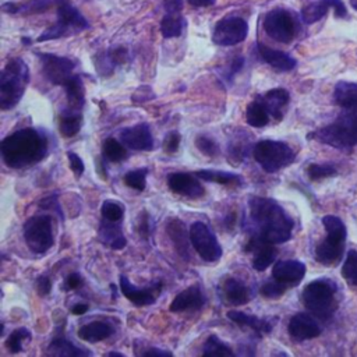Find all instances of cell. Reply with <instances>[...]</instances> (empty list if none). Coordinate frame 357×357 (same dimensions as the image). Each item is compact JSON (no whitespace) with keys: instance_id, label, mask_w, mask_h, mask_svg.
<instances>
[{"instance_id":"15","label":"cell","mask_w":357,"mask_h":357,"mask_svg":"<svg viewBox=\"0 0 357 357\" xmlns=\"http://www.w3.org/2000/svg\"><path fill=\"white\" fill-rule=\"evenodd\" d=\"M168 187L179 195L187 198H201L205 194V189L201 182L190 173H171L166 179Z\"/></svg>"},{"instance_id":"10","label":"cell","mask_w":357,"mask_h":357,"mask_svg":"<svg viewBox=\"0 0 357 357\" xmlns=\"http://www.w3.org/2000/svg\"><path fill=\"white\" fill-rule=\"evenodd\" d=\"M190 242L197 254L207 263H216L220 260L223 250L216 239L215 233L204 222H194L190 226Z\"/></svg>"},{"instance_id":"16","label":"cell","mask_w":357,"mask_h":357,"mask_svg":"<svg viewBox=\"0 0 357 357\" xmlns=\"http://www.w3.org/2000/svg\"><path fill=\"white\" fill-rule=\"evenodd\" d=\"M122 143L134 151H151L154 148V139L147 123H140L133 128H126L121 132Z\"/></svg>"},{"instance_id":"8","label":"cell","mask_w":357,"mask_h":357,"mask_svg":"<svg viewBox=\"0 0 357 357\" xmlns=\"http://www.w3.org/2000/svg\"><path fill=\"white\" fill-rule=\"evenodd\" d=\"M253 157L256 162L268 173H275L296 159L295 151L282 141L263 140L253 147Z\"/></svg>"},{"instance_id":"38","label":"cell","mask_w":357,"mask_h":357,"mask_svg":"<svg viewBox=\"0 0 357 357\" xmlns=\"http://www.w3.org/2000/svg\"><path fill=\"white\" fill-rule=\"evenodd\" d=\"M202 356H233L234 351L223 343L216 335H211L204 343V349L201 351Z\"/></svg>"},{"instance_id":"37","label":"cell","mask_w":357,"mask_h":357,"mask_svg":"<svg viewBox=\"0 0 357 357\" xmlns=\"http://www.w3.org/2000/svg\"><path fill=\"white\" fill-rule=\"evenodd\" d=\"M128 151L123 143H119L116 139H107L103 143V158L109 162H122L126 159Z\"/></svg>"},{"instance_id":"46","label":"cell","mask_w":357,"mask_h":357,"mask_svg":"<svg viewBox=\"0 0 357 357\" xmlns=\"http://www.w3.org/2000/svg\"><path fill=\"white\" fill-rule=\"evenodd\" d=\"M243 67H245V58H243V56H239V58L233 59V60L230 62L229 67H226L225 71H223L225 80L232 81L233 77H234L237 73H239V71H242Z\"/></svg>"},{"instance_id":"50","label":"cell","mask_w":357,"mask_h":357,"mask_svg":"<svg viewBox=\"0 0 357 357\" xmlns=\"http://www.w3.org/2000/svg\"><path fill=\"white\" fill-rule=\"evenodd\" d=\"M84 284L82 278L80 274H70L67 278H66V282H64V286L67 290H74V289H78L81 288Z\"/></svg>"},{"instance_id":"6","label":"cell","mask_w":357,"mask_h":357,"mask_svg":"<svg viewBox=\"0 0 357 357\" xmlns=\"http://www.w3.org/2000/svg\"><path fill=\"white\" fill-rule=\"evenodd\" d=\"M322 225L326 237L315 247V260L322 265H333L342 259L347 230L343 220L335 215L324 216Z\"/></svg>"},{"instance_id":"2","label":"cell","mask_w":357,"mask_h":357,"mask_svg":"<svg viewBox=\"0 0 357 357\" xmlns=\"http://www.w3.org/2000/svg\"><path fill=\"white\" fill-rule=\"evenodd\" d=\"M49 151V139L37 129H21L9 134L2 144L3 162L12 169H23L41 162Z\"/></svg>"},{"instance_id":"48","label":"cell","mask_w":357,"mask_h":357,"mask_svg":"<svg viewBox=\"0 0 357 357\" xmlns=\"http://www.w3.org/2000/svg\"><path fill=\"white\" fill-rule=\"evenodd\" d=\"M67 159H69V164H70V169L73 171L74 176L78 179L82 176L84 171H85V165L82 162V159L74 154V153H67Z\"/></svg>"},{"instance_id":"20","label":"cell","mask_w":357,"mask_h":357,"mask_svg":"<svg viewBox=\"0 0 357 357\" xmlns=\"http://www.w3.org/2000/svg\"><path fill=\"white\" fill-rule=\"evenodd\" d=\"M98 236L101 243L112 250H122L128 245V239L119 222H112L103 218L99 223Z\"/></svg>"},{"instance_id":"55","label":"cell","mask_w":357,"mask_h":357,"mask_svg":"<svg viewBox=\"0 0 357 357\" xmlns=\"http://www.w3.org/2000/svg\"><path fill=\"white\" fill-rule=\"evenodd\" d=\"M350 5L354 10H357V0H350Z\"/></svg>"},{"instance_id":"11","label":"cell","mask_w":357,"mask_h":357,"mask_svg":"<svg viewBox=\"0 0 357 357\" xmlns=\"http://www.w3.org/2000/svg\"><path fill=\"white\" fill-rule=\"evenodd\" d=\"M264 30L274 41L290 44L297 35V20L289 10L274 9L265 15Z\"/></svg>"},{"instance_id":"56","label":"cell","mask_w":357,"mask_h":357,"mask_svg":"<svg viewBox=\"0 0 357 357\" xmlns=\"http://www.w3.org/2000/svg\"><path fill=\"white\" fill-rule=\"evenodd\" d=\"M21 42H23V44H26V45H30V44H31V40H28V38H23V40H21Z\"/></svg>"},{"instance_id":"14","label":"cell","mask_w":357,"mask_h":357,"mask_svg":"<svg viewBox=\"0 0 357 357\" xmlns=\"http://www.w3.org/2000/svg\"><path fill=\"white\" fill-rule=\"evenodd\" d=\"M121 290L123 296L137 307L151 306L157 302L162 290V284L158 282L148 288H139L133 285L126 275H121Z\"/></svg>"},{"instance_id":"21","label":"cell","mask_w":357,"mask_h":357,"mask_svg":"<svg viewBox=\"0 0 357 357\" xmlns=\"http://www.w3.org/2000/svg\"><path fill=\"white\" fill-rule=\"evenodd\" d=\"M205 304V296L198 285H193L183 292H180L171 304L172 313H186L197 311Z\"/></svg>"},{"instance_id":"33","label":"cell","mask_w":357,"mask_h":357,"mask_svg":"<svg viewBox=\"0 0 357 357\" xmlns=\"http://www.w3.org/2000/svg\"><path fill=\"white\" fill-rule=\"evenodd\" d=\"M195 176L198 179H202L205 182H212L218 184H232V186H243V177L241 175L230 173V172H223V171H211V169H204V171H197Z\"/></svg>"},{"instance_id":"52","label":"cell","mask_w":357,"mask_h":357,"mask_svg":"<svg viewBox=\"0 0 357 357\" xmlns=\"http://www.w3.org/2000/svg\"><path fill=\"white\" fill-rule=\"evenodd\" d=\"M187 2L194 8H209L215 5L216 0H187Z\"/></svg>"},{"instance_id":"39","label":"cell","mask_w":357,"mask_h":357,"mask_svg":"<svg viewBox=\"0 0 357 357\" xmlns=\"http://www.w3.org/2000/svg\"><path fill=\"white\" fill-rule=\"evenodd\" d=\"M28 340H31V332L27 328H19L13 331L6 339V347L10 353L17 354L23 350L24 343Z\"/></svg>"},{"instance_id":"19","label":"cell","mask_w":357,"mask_h":357,"mask_svg":"<svg viewBox=\"0 0 357 357\" xmlns=\"http://www.w3.org/2000/svg\"><path fill=\"white\" fill-rule=\"evenodd\" d=\"M306 275V265L297 260L279 261L272 268V278L286 286H297Z\"/></svg>"},{"instance_id":"17","label":"cell","mask_w":357,"mask_h":357,"mask_svg":"<svg viewBox=\"0 0 357 357\" xmlns=\"http://www.w3.org/2000/svg\"><path fill=\"white\" fill-rule=\"evenodd\" d=\"M329 9L335 10V16L338 19H343L347 15L342 0H317V2L307 5L302 10V20L306 24H314L320 21L328 13Z\"/></svg>"},{"instance_id":"45","label":"cell","mask_w":357,"mask_h":357,"mask_svg":"<svg viewBox=\"0 0 357 357\" xmlns=\"http://www.w3.org/2000/svg\"><path fill=\"white\" fill-rule=\"evenodd\" d=\"M195 147L197 150L204 154L205 157H216L219 154V146L218 143L207 136H198L195 139Z\"/></svg>"},{"instance_id":"5","label":"cell","mask_w":357,"mask_h":357,"mask_svg":"<svg viewBox=\"0 0 357 357\" xmlns=\"http://www.w3.org/2000/svg\"><path fill=\"white\" fill-rule=\"evenodd\" d=\"M336 284L328 278H320L310 282L303 293L302 302L304 307L317 318L326 321L338 308Z\"/></svg>"},{"instance_id":"24","label":"cell","mask_w":357,"mask_h":357,"mask_svg":"<svg viewBox=\"0 0 357 357\" xmlns=\"http://www.w3.org/2000/svg\"><path fill=\"white\" fill-rule=\"evenodd\" d=\"M260 98L264 102L265 107L268 109L271 117L281 122L285 114V109L290 101L289 92L285 88H274L265 92L264 95H260Z\"/></svg>"},{"instance_id":"34","label":"cell","mask_w":357,"mask_h":357,"mask_svg":"<svg viewBox=\"0 0 357 357\" xmlns=\"http://www.w3.org/2000/svg\"><path fill=\"white\" fill-rule=\"evenodd\" d=\"M48 354L62 356V357H73V356H88V354H92V353L74 346L63 335H59L51 342V345L48 347Z\"/></svg>"},{"instance_id":"35","label":"cell","mask_w":357,"mask_h":357,"mask_svg":"<svg viewBox=\"0 0 357 357\" xmlns=\"http://www.w3.org/2000/svg\"><path fill=\"white\" fill-rule=\"evenodd\" d=\"M53 3H59V0H28L24 5H16V3H5L2 6V10L5 13H42L48 10Z\"/></svg>"},{"instance_id":"3","label":"cell","mask_w":357,"mask_h":357,"mask_svg":"<svg viewBox=\"0 0 357 357\" xmlns=\"http://www.w3.org/2000/svg\"><path fill=\"white\" fill-rule=\"evenodd\" d=\"M308 139L338 150L353 148L357 146V107L345 109L333 123L311 133Z\"/></svg>"},{"instance_id":"1","label":"cell","mask_w":357,"mask_h":357,"mask_svg":"<svg viewBox=\"0 0 357 357\" xmlns=\"http://www.w3.org/2000/svg\"><path fill=\"white\" fill-rule=\"evenodd\" d=\"M249 220L252 239L270 245H282L290 241L295 227L289 214L275 200L265 197H250Z\"/></svg>"},{"instance_id":"13","label":"cell","mask_w":357,"mask_h":357,"mask_svg":"<svg viewBox=\"0 0 357 357\" xmlns=\"http://www.w3.org/2000/svg\"><path fill=\"white\" fill-rule=\"evenodd\" d=\"M41 63L42 71L48 81L56 85H64V82L73 76L76 63L66 56L52 55V53H37Z\"/></svg>"},{"instance_id":"41","label":"cell","mask_w":357,"mask_h":357,"mask_svg":"<svg viewBox=\"0 0 357 357\" xmlns=\"http://www.w3.org/2000/svg\"><path fill=\"white\" fill-rule=\"evenodd\" d=\"M147 175H148V168H140L126 173L123 180L128 187L137 191H144L147 186Z\"/></svg>"},{"instance_id":"57","label":"cell","mask_w":357,"mask_h":357,"mask_svg":"<svg viewBox=\"0 0 357 357\" xmlns=\"http://www.w3.org/2000/svg\"><path fill=\"white\" fill-rule=\"evenodd\" d=\"M107 356H123L122 353H116V351H110V353H107Z\"/></svg>"},{"instance_id":"32","label":"cell","mask_w":357,"mask_h":357,"mask_svg":"<svg viewBox=\"0 0 357 357\" xmlns=\"http://www.w3.org/2000/svg\"><path fill=\"white\" fill-rule=\"evenodd\" d=\"M82 128V114L80 110L67 109L59 117V132L63 137H74Z\"/></svg>"},{"instance_id":"12","label":"cell","mask_w":357,"mask_h":357,"mask_svg":"<svg viewBox=\"0 0 357 357\" xmlns=\"http://www.w3.org/2000/svg\"><path fill=\"white\" fill-rule=\"evenodd\" d=\"M247 35L249 24L245 19L227 16L216 23L212 31V42L218 46H234L243 42Z\"/></svg>"},{"instance_id":"51","label":"cell","mask_w":357,"mask_h":357,"mask_svg":"<svg viewBox=\"0 0 357 357\" xmlns=\"http://www.w3.org/2000/svg\"><path fill=\"white\" fill-rule=\"evenodd\" d=\"M166 13H180L183 9V0H165Z\"/></svg>"},{"instance_id":"54","label":"cell","mask_w":357,"mask_h":357,"mask_svg":"<svg viewBox=\"0 0 357 357\" xmlns=\"http://www.w3.org/2000/svg\"><path fill=\"white\" fill-rule=\"evenodd\" d=\"M87 311H88V304H84V303H78V304H76V306L71 307V313H73L74 315H82V314H85Z\"/></svg>"},{"instance_id":"28","label":"cell","mask_w":357,"mask_h":357,"mask_svg":"<svg viewBox=\"0 0 357 357\" xmlns=\"http://www.w3.org/2000/svg\"><path fill=\"white\" fill-rule=\"evenodd\" d=\"M70 109L81 110L85 103V88L82 78L78 74H73L63 85Z\"/></svg>"},{"instance_id":"43","label":"cell","mask_w":357,"mask_h":357,"mask_svg":"<svg viewBox=\"0 0 357 357\" xmlns=\"http://www.w3.org/2000/svg\"><path fill=\"white\" fill-rule=\"evenodd\" d=\"M338 173L336 168L331 164H311L307 168V175L311 180H321L326 177H332Z\"/></svg>"},{"instance_id":"25","label":"cell","mask_w":357,"mask_h":357,"mask_svg":"<svg viewBox=\"0 0 357 357\" xmlns=\"http://www.w3.org/2000/svg\"><path fill=\"white\" fill-rule=\"evenodd\" d=\"M227 318L239 326H246V328L252 329L259 336H263L264 333H270L272 331V326H274V324L270 320L259 318L256 315L246 314L243 311H236V310L229 311Z\"/></svg>"},{"instance_id":"22","label":"cell","mask_w":357,"mask_h":357,"mask_svg":"<svg viewBox=\"0 0 357 357\" xmlns=\"http://www.w3.org/2000/svg\"><path fill=\"white\" fill-rule=\"evenodd\" d=\"M222 293L226 304H230V306L247 304L253 297L252 289L236 278H227L223 282Z\"/></svg>"},{"instance_id":"40","label":"cell","mask_w":357,"mask_h":357,"mask_svg":"<svg viewBox=\"0 0 357 357\" xmlns=\"http://www.w3.org/2000/svg\"><path fill=\"white\" fill-rule=\"evenodd\" d=\"M342 277L350 286H357V252L350 250L342 265Z\"/></svg>"},{"instance_id":"27","label":"cell","mask_w":357,"mask_h":357,"mask_svg":"<svg viewBox=\"0 0 357 357\" xmlns=\"http://www.w3.org/2000/svg\"><path fill=\"white\" fill-rule=\"evenodd\" d=\"M113 333V328L105 321H92L78 329V338L88 343H96L107 339Z\"/></svg>"},{"instance_id":"49","label":"cell","mask_w":357,"mask_h":357,"mask_svg":"<svg viewBox=\"0 0 357 357\" xmlns=\"http://www.w3.org/2000/svg\"><path fill=\"white\" fill-rule=\"evenodd\" d=\"M35 288H37L38 295L42 296V297H45V296H48V295L51 293V290H52V281L49 279V277L41 275V277H38L37 281H35Z\"/></svg>"},{"instance_id":"53","label":"cell","mask_w":357,"mask_h":357,"mask_svg":"<svg viewBox=\"0 0 357 357\" xmlns=\"http://www.w3.org/2000/svg\"><path fill=\"white\" fill-rule=\"evenodd\" d=\"M144 356H162V357H166V356H173V353L168 351V350H161V349H150V350L144 351Z\"/></svg>"},{"instance_id":"36","label":"cell","mask_w":357,"mask_h":357,"mask_svg":"<svg viewBox=\"0 0 357 357\" xmlns=\"http://www.w3.org/2000/svg\"><path fill=\"white\" fill-rule=\"evenodd\" d=\"M186 26V20L180 13H166L161 21V33L164 38L172 40L182 35Z\"/></svg>"},{"instance_id":"31","label":"cell","mask_w":357,"mask_h":357,"mask_svg":"<svg viewBox=\"0 0 357 357\" xmlns=\"http://www.w3.org/2000/svg\"><path fill=\"white\" fill-rule=\"evenodd\" d=\"M271 114L260 96H257L246 109V122L252 128H265L270 123Z\"/></svg>"},{"instance_id":"18","label":"cell","mask_w":357,"mask_h":357,"mask_svg":"<svg viewBox=\"0 0 357 357\" xmlns=\"http://www.w3.org/2000/svg\"><path fill=\"white\" fill-rule=\"evenodd\" d=\"M288 332L295 340L303 342L320 336L321 326L310 314L299 313L290 318Z\"/></svg>"},{"instance_id":"42","label":"cell","mask_w":357,"mask_h":357,"mask_svg":"<svg viewBox=\"0 0 357 357\" xmlns=\"http://www.w3.org/2000/svg\"><path fill=\"white\" fill-rule=\"evenodd\" d=\"M101 212L105 219L112 220V222H121L125 216V208L113 200H106L102 204Z\"/></svg>"},{"instance_id":"30","label":"cell","mask_w":357,"mask_h":357,"mask_svg":"<svg viewBox=\"0 0 357 357\" xmlns=\"http://www.w3.org/2000/svg\"><path fill=\"white\" fill-rule=\"evenodd\" d=\"M166 229L179 254H182L183 259L190 260L191 254L189 253V243H187V241H190V233L186 232V226L183 225V222L179 219H173L172 222H169Z\"/></svg>"},{"instance_id":"47","label":"cell","mask_w":357,"mask_h":357,"mask_svg":"<svg viewBox=\"0 0 357 357\" xmlns=\"http://www.w3.org/2000/svg\"><path fill=\"white\" fill-rule=\"evenodd\" d=\"M180 141H182L180 133H177V132H171V133L165 137V140H164V150H165V153H168V154H175V153L179 150Z\"/></svg>"},{"instance_id":"9","label":"cell","mask_w":357,"mask_h":357,"mask_svg":"<svg viewBox=\"0 0 357 357\" xmlns=\"http://www.w3.org/2000/svg\"><path fill=\"white\" fill-rule=\"evenodd\" d=\"M24 239L34 254H45L55 245L53 223L51 215L31 216L23 227Z\"/></svg>"},{"instance_id":"23","label":"cell","mask_w":357,"mask_h":357,"mask_svg":"<svg viewBox=\"0 0 357 357\" xmlns=\"http://www.w3.org/2000/svg\"><path fill=\"white\" fill-rule=\"evenodd\" d=\"M261 59L277 71H290L297 66V60L289 53L272 49L264 44H257Z\"/></svg>"},{"instance_id":"44","label":"cell","mask_w":357,"mask_h":357,"mask_svg":"<svg viewBox=\"0 0 357 357\" xmlns=\"http://www.w3.org/2000/svg\"><path fill=\"white\" fill-rule=\"evenodd\" d=\"M289 286H286L285 284L274 279V281H270L267 284H264L260 289V293L261 296H264L265 299H279L281 296L285 295L286 289Z\"/></svg>"},{"instance_id":"4","label":"cell","mask_w":357,"mask_h":357,"mask_svg":"<svg viewBox=\"0 0 357 357\" xmlns=\"http://www.w3.org/2000/svg\"><path fill=\"white\" fill-rule=\"evenodd\" d=\"M30 82L28 64L21 58L9 60L0 76V107L13 109L21 101Z\"/></svg>"},{"instance_id":"7","label":"cell","mask_w":357,"mask_h":357,"mask_svg":"<svg viewBox=\"0 0 357 357\" xmlns=\"http://www.w3.org/2000/svg\"><path fill=\"white\" fill-rule=\"evenodd\" d=\"M89 28V23L81 15L78 9H76L69 0H59L58 3V21L45 30L40 37L38 42L60 40L66 37L77 35Z\"/></svg>"},{"instance_id":"29","label":"cell","mask_w":357,"mask_h":357,"mask_svg":"<svg viewBox=\"0 0 357 357\" xmlns=\"http://www.w3.org/2000/svg\"><path fill=\"white\" fill-rule=\"evenodd\" d=\"M333 101L342 109L357 107V84L339 81L333 89Z\"/></svg>"},{"instance_id":"26","label":"cell","mask_w":357,"mask_h":357,"mask_svg":"<svg viewBox=\"0 0 357 357\" xmlns=\"http://www.w3.org/2000/svg\"><path fill=\"white\" fill-rule=\"evenodd\" d=\"M253 250L256 252L254 259H253V268L259 272H263L270 265H272V263L275 261L277 254H278L274 245L261 243V242H257L254 239H250V242L246 247V252H253Z\"/></svg>"}]
</instances>
